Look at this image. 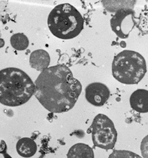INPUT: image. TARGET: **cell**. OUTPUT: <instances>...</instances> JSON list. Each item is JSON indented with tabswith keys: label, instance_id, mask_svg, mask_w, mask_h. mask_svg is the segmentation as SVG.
<instances>
[{
	"label": "cell",
	"instance_id": "obj_12",
	"mask_svg": "<svg viewBox=\"0 0 148 158\" xmlns=\"http://www.w3.org/2000/svg\"><path fill=\"white\" fill-rule=\"evenodd\" d=\"M10 44L16 50L24 51L28 47L29 41L27 36L23 33H17L11 37Z\"/></svg>",
	"mask_w": 148,
	"mask_h": 158
},
{
	"label": "cell",
	"instance_id": "obj_6",
	"mask_svg": "<svg viewBox=\"0 0 148 158\" xmlns=\"http://www.w3.org/2000/svg\"><path fill=\"white\" fill-rule=\"evenodd\" d=\"M135 15V11L130 8H123L115 12L110 20V26L119 38H128L136 24Z\"/></svg>",
	"mask_w": 148,
	"mask_h": 158
},
{
	"label": "cell",
	"instance_id": "obj_15",
	"mask_svg": "<svg viewBox=\"0 0 148 158\" xmlns=\"http://www.w3.org/2000/svg\"><path fill=\"white\" fill-rule=\"evenodd\" d=\"M140 150L142 157L143 158H148V135L142 140Z\"/></svg>",
	"mask_w": 148,
	"mask_h": 158
},
{
	"label": "cell",
	"instance_id": "obj_8",
	"mask_svg": "<svg viewBox=\"0 0 148 158\" xmlns=\"http://www.w3.org/2000/svg\"><path fill=\"white\" fill-rule=\"evenodd\" d=\"M130 107L140 113L148 112V90L138 89L131 94L130 98Z\"/></svg>",
	"mask_w": 148,
	"mask_h": 158
},
{
	"label": "cell",
	"instance_id": "obj_13",
	"mask_svg": "<svg viewBox=\"0 0 148 158\" xmlns=\"http://www.w3.org/2000/svg\"><path fill=\"white\" fill-rule=\"evenodd\" d=\"M104 5L108 10L116 12L123 8L133 9L136 3V1H110L103 2Z\"/></svg>",
	"mask_w": 148,
	"mask_h": 158
},
{
	"label": "cell",
	"instance_id": "obj_2",
	"mask_svg": "<svg viewBox=\"0 0 148 158\" xmlns=\"http://www.w3.org/2000/svg\"><path fill=\"white\" fill-rule=\"evenodd\" d=\"M35 85L25 72L8 67L0 71V103L17 107L27 103L34 94Z\"/></svg>",
	"mask_w": 148,
	"mask_h": 158
},
{
	"label": "cell",
	"instance_id": "obj_1",
	"mask_svg": "<svg viewBox=\"0 0 148 158\" xmlns=\"http://www.w3.org/2000/svg\"><path fill=\"white\" fill-rule=\"evenodd\" d=\"M34 85L36 98L43 108L53 113L71 110L82 90L81 83L64 64L48 67L42 72Z\"/></svg>",
	"mask_w": 148,
	"mask_h": 158
},
{
	"label": "cell",
	"instance_id": "obj_17",
	"mask_svg": "<svg viewBox=\"0 0 148 158\" xmlns=\"http://www.w3.org/2000/svg\"><path fill=\"white\" fill-rule=\"evenodd\" d=\"M5 45V41L2 39L0 38V48H3Z\"/></svg>",
	"mask_w": 148,
	"mask_h": 158
},
{
	"label": "cell",
	"instance_id": "obj_14",
	"mask_svg": "<svg viewBox=\"0 0 148 158\" xmlns=\"http://www.w3.org/2000/svg\"><path fill=\"white\" fill-rule=\"evenodd\" d=\"M108 158H142L135 152L125 150H115Z\"/></svg>",
	"mask_w": 148,
	"mask_h": 158
},
{
	"label": "cell",
	"instance_id": "obj_16",
	"mask_svg": "<svg viewBox=\"0 0 148 158\" xmlns=\"http://www.w3.org/2000/svg\"><path fill=\"white\" fill-rule=\"evenodd\" d=\"M7 147L6 143L4 140H1L0 142V154H2L4 158H12L7 152Z\"/></svg>",
	"mask_w": 148,
	"mask_h": 158
},
{
	"label": "cell",
	"instance_id": "obj_4",
	"mask_svg": "<svg viewBox=\"0 0 148 158\" xmlns=\"http://www.w3.org/2000/svg\"><path fill=\"white\" fill-rule=\"evenodd\" d=\"M112 72L118 82L125 85H136L142 80L147 72L146 61L137 52L124 50L114 58Z\"/></svg>",
	"mask_w": 148,
	"mask_h": 158
},
{
	"label": "cell",
	"instance_id": "obj_9",
	"mask_svg": "<svg viewBox=\"0 0 148 158\" xmlns=\"http://www.w3.org/2000/svg\"><path fill=\"white\" fill-rule=\"evenodd\" d=\"M50 61L49 53L44 50L34 51L30 56V65L31 68L39 72H43L48 68Z\"/></svg>",
	"mask_w": 148,
	"mask_h": 158
},
{
	"label": "cell",
	"instance_id": "obj_5",
	"mask_svg": "<svg viewBox=\"0 0 148 158\" xmlns=\"http://www.w3.org/2000/svg\"><path fill=\"white\" fill-rule=\"evenodd\" d=\"M92 139L95 147L102 149H112L117 139V132L113 121L108 116L99 114L91 125Z\"/></svg>",
	"mask_w": 148,
	"mask_h": 158
},
{
	"label": "cell",
	"instance_id": "obj_11",
	"mask_svg": "<svg viewBox=\"0 0 148 158\" xmlns=\"http://www.w3.org/2000/svg\"><path fill=\"white\" fill-rule=\"evenodd\" d=\"M67 158H94L92 148L87 144L78 143L73 145L68 150Z\"/></svg>",
	"mask_w": 148,
	"mask_h": 158
},
{
	"label": "cell",
	"instance_id": "obj_10",
	"mask_svg": "<svg viewBox=\"0 0 148 158\" xmlns=\"http://www.w3.org/2000/svg\"><path fill=\"white\" fill-rule=\"evenodd\" d=\"M16 148L17 152L21 157L29 158L35 155L38 148L33 139L28 137H24L17 141Z\"/></svg>",
	"mask_w": 148,
	"mask_h": 158
},
{
	"label": "cell",
	"instance_id": "obj_7",
	"mask_svg": "<svg viewBox=\"0 0 148 158\" xmlns=\"http://www.w3.org/2000/svg\"><path fill=\"white\" fill-rule=\"evenodd\" d=\"M85 96L87 101L95 107L103 106L110 97L108 87L100 82L89 84L85 89Z\"/></svg>",
	"mask_w": 148,
	"mask_h": 158
},
{
	"label": "cell",
	"instance_id": "obj_3",
	"mask_svg": "<svg viewBox=\"0 0 148 158\" xmlns=\"http://www.w3.org/2000/svg\"><path fill=\"white\" fill-rule=\"evenodd\" d=\"M49 30L56 37L62 40L75 38L81 33L84 20L78 10L68 3L56 6L48 15Z\"/></svg>",
	"mask_w": 148,
	"mask_h": 158
}]
</instances>
